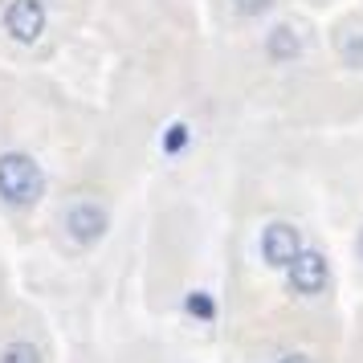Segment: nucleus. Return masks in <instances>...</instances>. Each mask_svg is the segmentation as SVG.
<instances>
[{
	"instance_id": "1",
	"label": "nucleus",
	"mask_w": 363,
	"mask_h": 363,
	"mask_svg": "<svg viewBox=\"0 0 363 363\" xmlns=\"http://www.w3.org/2000/svg\"><path fill=\"white\" fill-rule=\"evenodd\" d=\"M41 192H45V176H41L37 160H29L25 151L0 155V196L9 200V204L25 208V204H33Z\"/></svg>"
},
{
	"instance_id": "2",
	"label": "nucleus",
	"mask_w": 363,
	"mask_h": 363,
	"mask_svg": "<svg viewBox=\"0 0 363 363\" xmlns=\"http://www.w3.org/2000/svg\"><path fill=\"white\" fill-rule=\"evenodd\" d=\"M290 286H294L298 294H323L330 281V269H327V257L323 253H314V249H298V257L290 265Z\"/></svg>"
},
{
	"instance_id": "3",
	"label": "nucleus",
	"mask_w": 363,
	"mask_h": 363,
	"mask_svg": "<svg viewBox=\"0 0 363 363\" xmlns=\"http://www.w3.org/2000/svg\"><path fill=\"white\" fill-rule=\"evenodd\" d=\"M298 249H302V241H298L294 225H286V220L265 225V233H262V257L274 265V269H286V265L298 257Z\"/></svg>"
},
{
	"instance_id": "4",
	"label": "nucleus",
	"mask_w": 363,
	"mask_h": 363,
	"mask_svg": "<svg viewBox=\"0 0 363 363\" xmlns=\"http://www.w3.org/2000/svg\"><path fill=\"white\" fill-rule=\"evenodd\" d=\"M4 29L25 41V45H33L41 29H45V9H41V0H13L9 9H4Z\"/></svg>"
},
{
	"instance_id": "5",
	"label": "nucleus",
	"mask_w": 363,
	"mask_h": 363,
	"mask_svg": "<svg viewBox=\"0 0 363 363\" xmlns=\"http://www.w3.org/2000/svg\"><path fill=\"white\" fill-rule=\"evenodd\" d=\"M66 233L78 245H94L106 233V213H102L99 204H74L66 213Z\"/></svg>"
},
{
	"instance_id": "6",
	"label": "nucleus",
	"mask_w": 363,
	"mask_h": 363,
	"mask_svg": "<svg viewBox=\"0 0 363 363\" xmlns=\"http://www.w3.org/2000/svg\"><path fill=\"white\" fill-rule=\"evenodd\" d=\"M265 53H269V62H294L302 53V37L290 25H274L269 37H265Z\"/></svg>"
},
{
	"instance_id": "7",
	"label": "nucleus",
	"mask_w": 363,
	"mask_h": 363,
	"mask_svg": "<svg viewBox=\"0 0 363 363\" xmlns=\"http://www.w3.org/2000/svg\"><path fill=\"white\" fill-rule=\"evenodd\" d=\"M0 363H41V351L33 343H9L0 351Z\"/></svg>"
},
{
	"instance_id": "8",
	"label": "nucleus",
	"mask_w": 363,
	"mask_h": 363,
	"mask_svg": "<svg viewBox=\"0 0 363 363\" xmlns=\"http://www.w3.org/2000/svg\"><path fill=\"white\" fill-rule=\"evenodd\" d=\"M339 53H343V62H347V66H363V29L347 33L343 41H339Z\"/></svg>"
},
{
	"instance_id": "9",
	"label": "nucleus",
	"mask_w": 363,
	"mask_h": 363,
	"mask_svg": "<svg viewBox=\"0 0 363 363\" xmlns=\"http://www.w3.org/2000/svg\"><path fill=\"white\" fill-rule=\"evenodd\" d=\"M269 4H274V0H233V9H237L241 17H262V13H269Z\"/></svg>"
},
{
	"instance_id": "10",
	"label": "nucleus",
	"mask_w": 363,
	"mask_h": 363,
	"mask_svg": "<svg viewBox=\"0 0 363 363\" xmlns=\"http://www.w3.org/2000/svg\"><path fill=\"white\" fill-rule=\"evenodd\" d=\"M188 311L200 314V318H213L216 306H213V298H208V294H192V298H188Z\"/></svg>"
},
{
	"instance_id": "11",
	"label": "nucleus",
	"mask_w": 363,
	"mask_h": 363,
	"mask_svg": "<svg viewBox=\"0 0 363 363\" xmlns=\"http://www.w3.org/2000/svg\"><path fill=\"white\" fill-rule=\"evenodd\" d=\"M184 139H188V131H184V123H176V127L167 131V139H164V151H180Z\"/></svg>"
},
{
	"instance_id": "12",
	"label": "nucleus",
	"mask_w": 363,
	"mask_h": 363,
	"mask_svg": "<svg viewBox=\"0 0 363 363\" xmlns=\"http://www.w3.org/2000/svg\"><path fill=\"white\" fill-rule=\"evenodd\" d=\"M278 363H311V359H306V355H298V351H294V355H281Z\"/></svg>"
},
{
	"instance_id": "13",
	"label": "nucleus",
	"mask_w": 363,
	"mask_h": 363,
	"mask_svg": "<svg viewBox=\"0 0 363 363\" xmlns=\"http://www.w3.org/2000/svg\"><path fill=\"white\" fill-rule=\"evenodd\" d=\"M359 257H363V233H359Z\"/></svg>"
}]
</instances>
